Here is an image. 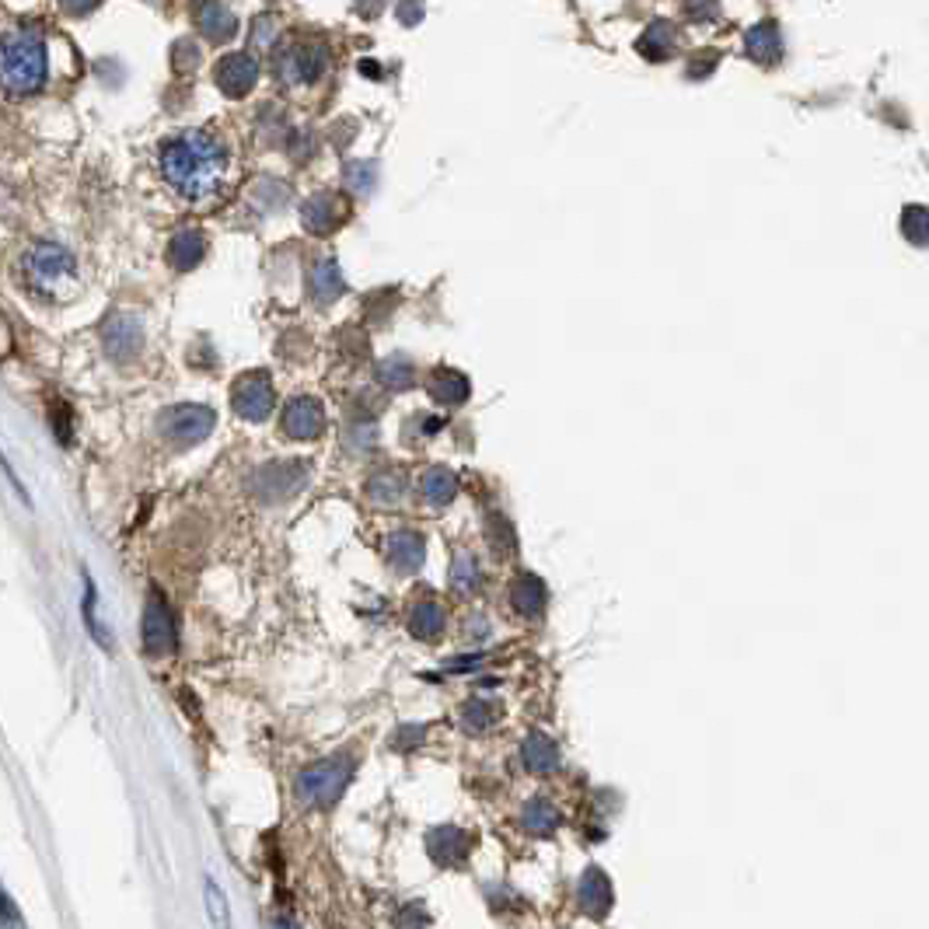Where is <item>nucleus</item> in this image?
<instances>
[{
	"label": "nucleus",
	"instance_id": "nucleus-1",
	"mask_svg": "<svg viewBox=\"0 0 929 929\" xmlns=\"http://www.w3.org/2000/svg\"><path fill=\"white\" fill-rule=\"evenodd\" d=\"M161 172L175 192L189 196V200H203L224 186L227 151L217 137L203 134V129H189V134H178L161 147Z\"/></svg>",
	"mask_w": 929,
	"mask_h": 929
},
{
	"label": "nucleus",
	"instance_id": "nucleus-2",
	"mask_svg": "<svg viewBox=\"0 0 929 929\" xmlns=\"http://www.w3.org/2000/svg\"><path fill=\"white\" fill-rule=\"evenodd\" d=\"M49 74L46 42L39 32H14L0 39V88L11 95H32Z\"/></svg>",
	"mask_w": 929,
	"mask_h": 929
},
{
	"label": "nucleus",
	"instance_id": "nucleus-3",
	"mask_svg": "<svg viewBox=\"0 0 929 929\" xmlns=\"http://www.w3.org/2000/svg\"><path fill=\"white\" fill-rule=\"evenodd\" d=\"M25 280L32 290H39L42 298H67V293L77 287V263L67 249L60 244H32L22 259Z\"/></svg>",
	"mask_w": 929,
	"mask_h": 929
},
{
	"label": "nucleus",
	"instance_id": "nucleus-4",
	"mask_svg": "<svg viewBox=\"0 0 929 929\" xmlns=\"http://www.w3.org/2000/svg\"><path fill=\"white\" fill-rule=\"evenodd\" d=\"M353 773V755H336L307 765V769L298 776V796L312 807H332L342 790H347Z\"/></svg>",
	"mask_w": 929,
	"mask_h": 929
},
{
	"label": "nucleus",
	"instance_id": "nucleus-5",
	"mask_svg": "<svg viewBox=\"0 0 929 929\" xmlns=\"http://www.w3.org/2000/svg\"><path fill=\"white\" fill-rule=\"evenodd\" d=\"M214 423H217L214 410L186 402V405H172V410L161 413L158 430L165 440H172L175 448H192L214 434Z\"/></svg>",
	"mask_w": 929,
	"mask_h": 929
},
{
	"label": "nucleus",
	"instance_id": "nucleus-6",
	"mask_svg": "<svg viewBox=\"0 0 929 929\" xmlns=\"http://www.w3.org/2000/svg\"><path fill=\"white\" fill-rule=\"evenodd\" d=\"M307 486V465L304 462H273L263 465L252 476V493L263 503H284L293 493Z\"/></svg>",
	"mask_w": 929,
	"mask_h": 929
},
{
	"label": "nucleus",
	"instance_id": "nucleus-7",
	"mask_svg": "<svg viewBox=\"0 0 929 929\" xmlns=\"http://www.w3.org/2000/svg\"><path fill=\"white\" fill-rule=\"evenodd\" d=\"M140 636H143V650H147L151 657H168L172 650H175V643H178L175 615H172V608H168V601L161 598V591L147 594Z\"/></svg>",
	"mask_w": 929,
	"mask_h": 929
},
{
	"label": "nucleus",
	"instance_id": "nucleus-8",
	"mask_svg": "<svg viewBox=\"0 0 929 929\" xmlns=\"http://www.w3.org/2000/svg\"><path fill=\"white\" fill-rule=\"evenodd\" d=\"M329 67V53L315 42H290L276 53V74L284 85H312Z\"/></svg>",
	"mask_w": 929,
	"mask_h": 929
},
{
	"label": "nucleus",
	"instance_id": "nucleus-9",
	"mask_svg": "<svg viewBox=\"0 0 929 929\" xmlns=\"http://www.w3.org/2000/svg\"><path fill=\"white\" fill-rule=\"evenodd\" d=\"M273 402H276V396H273V381H269V374L252 371V374H244V378H238V381H235L231 405H235V413H238L241 419H249V423H263V419L273 413Z\"/></svg>",
	"mask_w": 929,
	"mask_h": 929
},
{
	"label": "nucleus",
	"instance_id": "nucleus-10",
	"mask_svg": "<svg viewBox=\"0 0 929 929\" xmlns=\"http://www.w3.org/2000/svg\"><path fill=\"white\" fill-rule=\"evenodd\" d=\"M342 217H347V203L329 189H318L301 203V221L312 235H332Z\"/></svg>",
	"mask_w": 929,
	"mask_h": 929
},
{
	"label": "nucleus",
	"instance_id": "nucleus-11",
	"mask_svg": "<svg viewBox=\"0 0 929 929\" xmlns=\"http://www.w3.org/2000/svg\"><path fill=\"white\" fill-rule=\"evenodd\" d=\"M214 77H217V88L227 98H244L259 80V60L252 53H227L217 63Z\"/></svg>",
	"mask_w": 929,
	"mask_h": 929
},
{
	"label": "nucleus",
	"instance_id": "nucleus-12",
	"mask_svg": "<svg viewBox=\"0 0 929 929\" xmlns=\"http://www.w3.org/2000/svg\"><path fill=\"white\" fill-rule=\"evenodd\" d=\"M102 342L112 361H134L143 347V325L134 315H112L102 329Z\"/></svg>",
	"mask_w": 929,
	"mask_h": 929
},
{
	"label": "nucleus",
	"instance_id": "nucleus-13",
	"mask_svg": "<svg viewBox=\"0 0 929 929\" xmlns=\"http://www.w3.org/2000/svg\"><path fill=\"white\" fill-rule=\"evenodd\" d=\"M322 427H325V410H322L318 399L298 396V399L287 402V410H284V434H287V437H293V440H312V437L322 434Z\"/></svg>",
	"mask_w": 929,
	"mask_h": 929
},
{
	"label": "nucleus",
	"instance_id": "nucleus-14",
	"mask_svg": "<svg viewBox=\"0 0 929 929\" xmlns=\"http://www.w3.org/2000/svg\"><path fill=\"white\" fill-rule=\"evenodd\" d=\"M468 850H472V839H468V831H462V828L440 825V828L427 831V853H430V859L437 863L440 870L459 867V863L468 856Z\"/></svg>",
	"mask_w": 929,
	"mask_h": 929
},
{
	"label": "nucleus",
	"instance_id": "nucleus-15",
	"mask_svg": "<svg viewBox=\"0 0 929 929\" xmlns=\"http://www.w3.org/2000/svg\"><path fill=\"white\" fill-rule=\"evenodd\" d=\"M577 905L583 916L591 919H605L612 912V880L601 874L598 867H587L577 880Z\"/></svg>",
	"mask_w": 929,
	"mask_h": 929
},
{
	"label": "nucleus",
	"instance_id": "nucleus-16",
	"mask_svg": "<svg viewBox=\"0 0 929 929\" xmlns=\"http://www.w3.org/2000/svg\"><path fill=\"white\" fill-rule=\"evenodd\" d=\"M388 563L396 574H419L427 563V542L419 531H396L388 538Z\"/></svg>",
	"mask_w": 929,
	"mask_h": 929
},
{
	"label": "nucleus",
	"instance_id": "nucleus-17",
	"mask_svg": "<svg viewBox=\"0 0 929 929\" xmlns=\"http://www.w3.org/2000/svg\"><path fill=\"white\" fill-rule=\"evenodd\" d=\"M520 762L525 769L535 776H545V773H556L560 769V748L545 733H528L525 744H520Z\"/></svg>",
	"mask_w": 929,
	"mask_h": 929
},
{
	"label": "nucleus",
	"instance_id": "nucleus-18",
	"mask_svg": "<svg viewBox=\"0 0 929 929\" xmlns=\"http://www.w3.org/2000/svg\"><path fill=\"white\" fill-rule=\"evenodd\" d=\"M203 252H206V238H203V231H196V227H186V231H178L168 241V263L178 273H189V269L200 266Z\"/></svg>",
	"mask_w": 929,
	"mask_h": 929
},
{
	"label": "nucleus",
	"instance_id": "nucleus-19",
	"mask_svg": "<svg viewBox=\"0 0 929 929\" xmlns=\"http://www.w3.org/2000/svg\"><path fill=\"white\" fill-rule=\"evenodd\" d=\"M196 25L210 42H227L238 32V18L227 4H200L196 8Z\"/></svg>",
	"mask_w": 929,
	"mask_h": 929
},
{
	"label": "nucleus",
	"instance_id": "nucleus-20",
	"mask_svg": "<svg viewBox=\"0 0 929 929\" xmlns=\"http://www.w3.org/2000/svg\"><path fill=\"white\" fill-rule=\"evenodd\" d=\"M744 49L755 63H776L782 53V36L776 22H758L755 28H748L744 36Z\"/></svg>",
	"mask_w": 929,
	"mask_h": 929
},
{
	"label": "nucleus",
	"instance_id": "nucleus-21",
	"mask_svg": "<svg viewBox=\"0 0 929 929\" xmlns=\"http://www.w3.org/2000/svg\"><path fill=\"white\" fill-rule=\"evenodd\" d=\"M347 293V280H342V269L336 259H322L312 269V298L318 304H332Z\"/></svg>",
	"mask_w": 929,
	"mask_h": 929
},
{
	"label": "nucleus",
	"instance_id": "nucleus-22",
	"mask_svg": "<svg viewBox=\"0 0 929 929\" xmlns=\"http://www.w3.org/2000/svg\"><path fill=\"white\" fill-rule=\"evenodd\" d=\"M430 399L440 405H462L468 399V378L462 371H451V367H440L430 374Z\"/></svg>",
	"mask_w": 929,
	"mask_h": 929
},
{
	"label": "nucleus",
	"instance_id": "nucleus-23",
	"mask_svg": "<svg viewBox=\"0 0 929 929\" xmlns=\"http://www.w3.org/2000/svg\"><path fill=\"white\" fill-rule=\"evenodd\" d=\"M511 601H514V612H520L525 618H538V615L545 612V601H549L545 583L538 580V577H531V574L517 577V580H514V591H511Z\"/></svg>",
	"mask_w": 929,
	"mask_h": 929
},
{
	"label": "nucleus",
	"instance_id": "nucleus-24",
	"mask_svg": "<svg viewBox=\"0 0 929 929\" xmlns=\"http://www.w3.org/2000/svg\"><path fill=\"white\" fill-rule=\"evenodd\" d=\"M423 500L430 503V507H448V503L459 497V479H454V472H448L444 465L437 468H427L423 472Z\"/></svg>",
	"mask_w": 929,
	"mask_h": 929
},
{
	"label": "nucleus",
	"instance_id": "nucleus-25",
	"mask_svg": "<svg viewBox=\"0 0 929 929\" xmlns=\"http://www.w3.org/2000/svg\"><path fill=\"white\" fill-rule=\"evenodd\" d=\"M448 618H444V608L437 605V601H419V605L410 612V632L416 636V640H437L440 632H444Z\"/></svg>",
	"mask_w": 929,
	"mask_h": 929
},
{
	"label": "nucleus",
	"instance_id": "nucleus-26",
	"mask_svg": "<svg viewBox=\"0 0 929 929\" xmlns=\"http://www.w3.org/2000/svg\"><path fill=\"white\" fill-rule=\"evenodd\" d=\"M367 497L378 503V507H399V503L405 500V479L396 468H385V472H378V476H371Z\"/></svg>",
	"mask_w": 929,
	"mask_h": 929
},
{
	"label": "nucleus",
	"instance_id": "nucleus-27",
	"mask_svg": "<svg viewBox=\"0 0 929 929\" xmlns=\"http://www.w3.org/2000/svg\"><path fill=\"white\" fill-rule=\"evenodd\" d=\"M636 49L646 57V60H667L675 49V25L671 22H650V28L640 36V42H636Z\"/></svg>",
	"mask_w": 929,
	"mask_h": 929
},
{
	"label": "nucleus",
	"instance_id": "nucleus-28",
	"mask_svg": "<svg viewBox=\"0 0 929 929\" xmlns=\"http://www.w3.org/2000/svg\"><path fill=\"white\" fill-rule=\"evenodd\" d=\"M520 828L531 831V836H552L560 828V811L549 801H528L525 811H520Z\"/></svg>",
	"mask_w": 929,
	"mask_h": 929
},
{
	"label": "nucleus",
	"instance_id": "nucleus-29",
	"mask_svg": "<svg viewBox=\"0 0 929 929\" xmlns=\"http://www.w3.org/2000/svg\"><path fill=\"white\" fill-rule=\"evenodd\" d=\"M378 381L388 391H405V388H413L416 371H413V364L405 361L402 353H391V356H385V361L378 364Z\"/></svg>",
	"mask_w": 929,
	"mask_h": 929
},
{
	"label": "nucleus",
	"instance_id": "nucleus-30",
	"mask_svg": "<svg viewBox=\"0 0 929 929\" xmlns=\"http://www.w3.org/2000/svg\"><path fill=\"white\" fill-rule=\"evenodd\" d=\"M479 583H482V574H479L476 556H468V552H462V556L451 563V591H454V594H462V598H468V594H476V591H479Z\"/></svg>",
	"mask_w": 929,
	"mask_h": 929
},
{
	"label": "nucleus",
	"instance_id": "nucleus-31",
	"mask_svg": "<svg viewBox=\"0 0 929 929\" xmlns=\"http://www.w3.org/2000/svg\"><path fill=\"white\" fill-rule=\"evenodd\" d=\"M342 178H347L350 192L371 196L374 186H378V165H374V161H347V165H342Z\"/></svg>",
	"mask_w": 929,
	"mask_h": 929
},
{
	"label": "nucleus",
	"instance_id": "nucleus-32",
	"mask_svg": "<svg viewBox=\"0 0 929 929\" xmlns=\"http://www.w3.org/2000/svg\"><path fill=\"white\" fill-rule=\"evenodd\" d=\"M459 720H462V727H465L468 733H482V730L493 727L497 706H489L486 699H468V703L462 706V713H459Z\"/></svg>",
	"mask_w": 929,
	"mask_h": 929
},
{
	"label": "nucleus",
	"instance_id": "nucleus-33",
	"mask_svg": "<svg viewBox=\"0 0 929 929\" xmlns=\"http://www.w3.org/2000/svg\"><path fill=\"white\" fill-rule=\"evenodd\" d=\"M902 235L916 244V249H926L929 241V214L926 206H908L902 214Z\"/></svg>",
	"mask_w": 929,
	"mask_h": 929
},
{
	"label": "nucleus",
	"instance_id": "nucleus-34",
	"mask_svg": "<svg viewBox=\"0 0 929 929\" xmlns=\"http://www.w3.org/2000/svg\"><path fill=\"white\" fill-rule=\"evenodd\" d=\"M486 542L493 545L497 552H503V556H507V552H514L517 538H514L511 520H507V517H500V514L489 517V520H486Z\"/></svg>",
	"mask_w": 929,
	"mask_h": 929
},
{
	"label": "nucleus",
	"instance_id": "nucleus-35",
	"mask_svg": "<svg viewBox=\"0 0 929 929\" xmlns=\"http://www.w3.org/2000/svg\"><path fill=\"white\" fill-rule=\"evenodd\" d=\"M206 912H210L214 929H231V908H227V899L217 888V880H210V877H206Z\"/></svg>",
	"mask_w": 929,
	"mask_h": 929
},
{
	"label": "nucleus",
	"instance_id": "nucleus-36",
	"mask_svg": "<svg viewBox=\"0 0 929 929\" xmlns=\"http://www.w3.org/2000/svg\"><path fill=\"white\" fill-rule=\"evenodd\" d=\"M49 423H53V434L60 437L63 448L74 444V419H71V405L67 402H49Z\"/></svg>",
	"mask_w": 929,
	"mask_h": 929
},
{
	"label": "nucleus",
	"instance_id": "nucleus-37",
	"mask_svg": "<svg viewBox=\"0 0 929 929\" xmlns=\"http://www.w3.org/2000/svg\"><path fill=\"white\" fill-rule=\"evenodd\" d=\"M374 440H378V423H371V419L350 423V430H347V448H350V451L364 454V451L374 448Z\"/></svg>",
	"mask_w": 929,
	"mask_h": 929
},
{
	"label": "nucleus",
	"instance_id": "nucleus-38",
	"mask_svg": "<svg viewBox=\"0 0 929 929\" xmlns=\"http://www.w3.org/2000/svg\"><path fill=\"white\" fill-rule=\"evenodd\" d=\"M85 623L95 632V640L102 646H109V636H105V629L98 626V618H95V583L91 580H85Z\"/></svg>",
	"mask_w": 929,
	"mask_h": 929
},
{
	"label": "nucleus",
	"instance_id": "nucleus-39",
	"mask_svg": "<svg viewBox=\"0 0 929 929\" xmlns=\"http://www.w3.org/2000/svg\"><path fill=\"white\" fill-rule=\"evenodd\" d=\"M427 926H430V916H427V908H423L419 902H413V905L402 908L399 929H427Z\"/></svg>",
	"mask_w": 929,
	"mask_h": 929
},
{
	"label": "nucleus",
	"instance_id": "nucleus-40",
	"mask_svg": "<svg viewBox=\"0 0 929 929\" xmlns=\"http://www.w3.org/2000/svg\"><path fill=\"white\" fill-rule=\"evenodd\" d=\"M0 929H22V912L4 888H0Z\"/></svg>",
	"mask_w": 929,
	"mask_h": 929
},
{
	"label": "nucleus",
	"instance_id": "nucleus-41",
	"mask_svg": "<svg viewBox=\"0 0 929 929\" xmlns=\"http://www.w3.org/2000/svg\"><path fill=\"white\" fill-rule=\"evenodd\" d=\"M703 53H706V57H699V60L689 63V77H706V74L716 67V60H720L716 53H710V49H703Z\"/></svg>",
	"mask_w": 929,
	"mask_h": 929
},
{
	"label": "nucleus",
	"instance_id": "nucleus-42",
	"mask_svg": "<svg viewBox=\"0 0 929 929\" xmlns=\"http://www.w3.org/2000/svg\"><path fill=\"white\" fill-rule=\"evenodd\" d=\"M423 727H402L399 733H396V748H413V744H419L423 741Z\"/></svg>",
	"mask_w": 929,
	"mask_h": 929
},
{
	"label": "nucleus",
	"instance_id": "nucleus-43",
	"mask_svg": "<svg viewBox=\"0 0 929 929\" xmlns=\"http://www.w3.org/2000/svg\"><path fill=\"white\" fill-rule=\"evenodd\" d=\"M423 14H427V8H423V4H402V8H399V18L410 22V25L423 22Z\"/></svg>",
	"mask_w": 929,
	"mask_h": 929
},
{
	"label": "nucleus",
	"instance_id": "nucleus-44",
	"mask_svg": "<svg viewBox=\"0 0 929 929\" xmlns=\"http://www.w3.org/2000/svg\"><path fill=\"white\" fill-rule=\"evenodd\" d=\"M685 14H689V18H716L720 8H716V4H689V8H685Z\"/></svg>",
	"mask_w": 929,
	"mask_h": 929
},
{
	"label": "nucleus",
	"instance_id": "nucleus-45",
	"mask_svg": "<svg viewBox=\"0 0 929 929\" xmlns=\"http://www.w3.org/2000/svg\"><path fill=\"white\" fill-rule=\"evenodd\" d=\"M273 929H298V926H293V922H276Z\"/></svg>",
	"mask_w": 929,
	"mask_h": 929
}]
</instances>
